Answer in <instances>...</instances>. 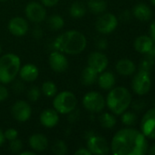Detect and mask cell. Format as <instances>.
Returning a JSON list of instances; mask_svg holds the SVG:
<instances>
[{"mask_svg": "<svg viewBox=\"0 0 155 155\" xmlns=\"http://www.w3.org/2000/svg\"><path fill=\"white\" fill-rule=\"evenodd\" d=\"M1 53H2V47H1V45H0V54H1Z\"/></svg>", "mask_w": 155, "mask_h": 155, "instance_id": "f907efd6", "label": "cell"}, {"mask_svg": "<svg viewBox=\"0 0 155 155\" xmlns=\"http://www.w3.org/2000/svg\"><path fill=\"white\" fill-rule=\"evenodd\" d=\"M97 83H98L100 88H101L102 90H105V91H109L115 86L116 77L112 72H109V71L105 70L99 74Z\"/></svg>", "mask_w": 155, "mask_h": 155, "instance_id": "44dd1931", "label": "cell"}, {"mask_svg": "<svg viewBox=\"0 0 155 155\" xmlns=\"http://www.w3.org/2000/svg\"><path fill=\"white\" fill-rule=\"evenodd\" d=\"M155 57L153 54V51L149 54H147V55L141 61L140 64H139V70L141 71H145V72H151V70L153 69L155 63Z\"/></svg>", "mask_w": 155, "mask_h": 155, "instance_id": "f1b7e54d", "label": "cell"}, {"mask_svg": "<svg viewBox=\"0 0 155 155\" xmlns=\"http://www.w3.org/2000/svg\"><path fill=\"white\" fill-rule=\"evenodd\" d=\"M53 108L59 114H69L77 108L78 99L74 93L70 91H61L53 99Z\"/></svg>", "mask_w": 155, "mask_h": 155, "instance_id": "5b68a950", "label": "cell"}, {"mask_svg": "<svg viewBox=\"0 0 155 155\" xmlns=\"http://www.w3.org/2000/svg\"><path fill=\"white\" fill-rule=\"evenodd\" d=\"M79 111L77 110V108L69 114V123H75L76 121L79 120Z\"/></svg>", "mask_w": 155, "mask_h": 155, "instance_id": "ab89813d", "label": "cell"}, {"mask_svg": "<svg viewBox=\"0 0 155 155\" xmlns=\"http://www.w3.org/2000/svg\"><path fill=\"white\" fill-rule=\"evenodd\" d=\"M7 29L14 36H23L27 34L29 25L26 19L21 16H15L11 18L7 24Z\"/></svg>", "mask_w": 155, "mask_h": 155, "instance_id": "9a60e30c", "label": "cell"}, {"mask_svg": "<svg viewBox=\"0 0 155 155\" xmlns=\"http://www.w3.org/2000/svg\"><path fill=\"white\" fill-rule=\"evenodd\" d=\"M47 24L50 30L58 31V30H60L63 28V26L65 25V21H64V18L60 15L54 14V15H51L50 16H48V18L47 20Z\"/></svg>", "mask_w": 155, "mask_h": 155, "instance_id": "4316f807", "label": "cell"}, {"mask_svg": "<svg viewBox=\"0 0 155 155\" xmlns=\"http://www.w3.org/2000/svg\"><path fill=\"white\" fill-rule=\"evenodd\" d=\"M88 66L94 69L98 74L105 71L109 65V59L105 54L101 51L91 52L87 59Z\"/></svg>", "mask_w": 155, "mask_h": 155, "instance_id": "4fadbf2b", "label": "cell"}, {"mask_svg": "<svg viewBox=\"0 0 155 155\" xmlns=\"http://www.w3.org/2000/svg\"><path fill=\"white\" fill-rule=\"evenodd\" d=\"M131 105H132V109H133L134 111H136V112H141V111H143V110L145 108L146 104H145V102L143 101V100H137V101H134L133 103L132 102Z\"/></svg>", "mask_w": 155, "mask_h": 155, "instance_id": "8d00e7d4", "label": "cell"}, {"mask_svg": "<svg viewBox=\"0 0 155 155\" xmlns=\"http://www.w3.org/2000/svg\"><path fill=\"white\" fill-rule=\"evenodd\" d=\"M99 122L102 128L110 130L114 128L117 124V119L112 113H102L99 117Z\"/></svg>", "mask_w": 155, "mask_h": 155, "instance_id": "484cf974", "label": "cell"}, {"mask_svg": "<svg viewBox=\"0 0 155 155\" xmlns=\"http://www.w3.org/2000/svg\"><path fill=\"white\" fill-rule=\"evenodd\" d=\"M5 1H8V0H0V2H5Z\"/></svg>", "mask_w": 155, "mask_h": 155, "instance_id": "816d5d0a", "label": "cell"}, {"mask_svg": "<svg viewBox=\"0 0 155 155\" xmlns=\"http://www.w3.org/2000/svg\"><path fill=\"white\" fill-rule=\"evenodd\" d=\"M149 34H150V37L155 42V21H153L149 28Z\"/></svg>", "mask_w": 155, "mask_h": 155, "instance_id": "ee69618b", "label": "cell"}, {"mask_svg": "<svg viewBox=\"0 0 155 155\" xmlns=\"http://www.w3.org/2000/svg\"><path fill=\"white\" fill-rule=\"evenodd\" d=\"M51 152L56 155H65L68 153V145L62 140H56L51 146Z\"/></svg>", "mask_w": 155, "mask_h": 155, "instance_id": "f546056e", "label": "cell"}, {"mask_svg": "<svg viewBox=\"0 0 155 155\" xmlns=\"http://www.w3.org/2000/svg\"><path fill=\"white\" fill-rule=\"evenodd\" d=\"M21 67V60L18 55L7 53L0 56V84H8L16 80Z\"/></svg>", "mask_w": 155, "mask_h": 155, "instance_id": "277c9868", "label": "cell"}, {"mask_svg": "<svg viewBox=\"0 0 155 155\" xmlns=\"http://www.w3.org/2000/svg\"><path fill=\"white\" fill-rule=\"evenodd\" d=\"M59 0H40V3L46 7H52L58 4Z\"/></svg>", "mask_w": 155, "mask_h": 155, "instance_id": "60d3db41", "label": "cell"}, {"mask_svg": "<svg viewBox=\"0 0 155 155\" xmlns=\"http://www.w3.org/2000/svg\"><path fill=\"white\" fill-rule=\"evenodd\" d=\"M108 5L105 0H88L87 8L94 15H101L107 10Z\"/></svg>", "mask_w": 155, "mask_h": 155, "instance_id": "d4e9b609", "label": "cell"}, {"mask_svg": "<svg viewBox=\"0 0 155 155\" xmlns=\"http://www.w3.org/2000/svg\"><path fill=\"white\" fill-rule=\"evenodd\" d=\"M147 153L150 155H155V143L149 146L148 150H147Z\"/></svg>", "mask_w": 155, "mask_h": 155, "instance_id": "7dc6e473", "label": "cell"}, {"mask_svg": "<svg viewBox=\"0 0 155 155\" xmlns=\"http://www.w3.org/2000/svg\"><path fill=\"white\" fill-rule=\"evenodd\" d=\"M87 47V38L80 31L68 30L58 35L52 42V48L65 54L77 55Z\"/></svg>", "mask_w": 155, "mask_h": 155, "instance_id": "7a4b0ae2", "label": "cell"}, {"mask_svg": "<svg viewBox=\"0 0 155 155\" xmlns=\"http://www.w3.org/2000/svg\"><path fill=\"white\" fill-rule=\"evenodd\" d=\"M76 155H91L90 152L88 150L87 147H80L79 148L76 152H75Z\"/></svg>", "mask_w": 155, "mask_h": 155, "instance_id": "7bdbcfd3", "label": "cell"}, {"mask_svg": "<svg viewBox=\"0 0 155 155\" xmlns=\"http://www.w3.org/2000/svg\"><path fill=\"white\" fill-rule=\"evenodd\" d=\"M108 41L106 38L104 37H100V38H98L97 41L95 42V45L97 47V49L99 51H103V50H106L108 48Z\"/></svg>", "mask_w": 155, "mask_h": 155, "instance_id": "d590c367", "label": "cell"}, {"mask_svg": "<svg viewBox=\"0 0 155 155\" xmlns=\"http://www.w3.org/2000/svg\"><path fill=\"white\" fill-rule=\"evenodd\" d=\"M5 142V134H4V132L3 130L0 128V146H2Z\"/></svg>", "mask_w": 155, "mask_h": 155, "instance_id": "bcb514c9", "label": "cell"}, {"mask_svg": "<svg viewBox=\"0 0 155 155\" xmlns=\"http://www.w3.org/2000/svg\"><path fill=\"white\" fill-rule=\"evenodd\" d=\"M86 147L91 155H106L111 152V145L108 141L104 137L96 134H93L87 139Z\"/></svg>", "mask_w": 155, "mask_h": 155, "instance_id": "30bf717a", "label": "cell"}, {"mask_svg": "<svg viewBox=\"0 0 155 155\" xmlns=\"http://www.w3.org/2000/svg\"><path fill=\"white\" fill-rule=\"evenodd\" d=\"M28 145L36 153H42L48 148V140L42 134H33L28 138Z\"/></svg>", "mask_w": 155, "mask_h": 155, "instance_id": "ac0fdd59", "label": "cell"}, {"mask_svg": "<svg viewBox=\"0 0 155 155\" xmlns=\"http://www.w3.org/2000/svg\"><path fill=\"white\" fill-rule=\"evenodd\" d=\"M9 150L12 153H17L19 154V153L23 150V143L20 139L16 138L11 142H9Z\"/></svg>", "mask_w": 155, "mask_h": 155, "instance_id": "d6a6232c", "label": "cell"}, {"mask_svg": "<svg viewBox=\"0 0 155 155\" xmlns=\"http://www.w3.org/2000/svg\"><path fill=\"white\" fill-rule=\"evenodd\" d=\"M9 95V92L7 90V88L5 86V84H0V103L5 101L7 99Z\"/></svg>", "mask_w": 155, "mask_h": 155, "instance_id": "f35d334b", "label": "cell"}, {"mask_svg": "<svg viewBox=\"0 0 155 155\" xmlns=\"http://www.w3.org/2000/svg\"><path fill=\"white\" fill-rule=\"evenodd\" d=\"M132 15L136 19L143 21V22L149 21L153 16V11L151 7L144 3H139L135 5L132 8Z\"/></svg>", "mask_w": 155, "mask_h": 155, "instance_id": "7402d4cb", "label": "cell"}, {"mask_svg": "<svg viewBox=\"0 0 155 155\" xmlns=\"http://www.w3.org/2000/svg\"><path fill=\"white\" fill-rule=\"evenodd\" d=\"M41 94L48 98L54 97L58 94V87L53 81H46L41 85Z\"/></svg>", "mask_w": 155, "mask_h": 155, "instance_id": "83f0119b", "label": "cell"}, {"mask_svg": "<svg viewBox=\"0 0 155 155\" xmlns=\"http://www.w3.org/2000/svg\"><path fill=\"white\" fill-rule=\"evenodd\" d=\"M116 71L120 75L131 76L136 72L135 64L129 58H122L116 64Z\"/></svg>", "mask_w": 155, "mask_h": 155, "instance_id": "ffe728a7", "label": "cell"}, {"mask_svg": "<svg viewBox=\"0 0 155 155\" xmlns=\"http://www.w3.org/2000/svg\"><path fill=\"white\" fill-rule=\"evenodd\" d=\"M153 55H154L155 57V45H153Z\"/></svg>", "mask_w": 155, "mask_h": 155, "instance_id": "c3c4849f", "label": "cell"}, {"mask_svg": "<svg viewBox=\"0 0 155 155\" xmlns=\"http://www.w3.org/2000/svg\"><path fill=\"white\" fill-rule=\"evenodd\" d=\"M151 1V3H152V5H153L155 6V0H150Z\"/></svg>", "mask_w": 155, "mask_h": 155, "instance_id": "681fc988", "label": "cell"}, {"mask_svg": "<svg viewBox=\"0 0 155 155\" xmlns=\"http://www.w3.org/2000/svg\"><path fill=\"white\" fill-rule=\"evenodd\" d=\"M39 122L45 128L51 129L58 125L59 122V114L54 108H48L41 112Z\"/></svg>", "mask_w": 155, "mask_h": 155, "instance_id": "2e32d148", "label": "cell"}, {"mask_svg": "<svg viewBox=\"0 0 155 155\" xmlns=\"http://www.w3.org/2000/svg\"><path fill=\"white\" fill-rule=\"evenodd\" d=\"M106 106L115 115H121L129 109L132 102L131 92L124 86H114L106 97Z\"/></svg>", "mask_w": 155, "mask_h": 155, "instance_id": "3957f363", "label": "cell"}, {"mask_svg": "<svg viewBox=\"0 0 155 155\" xmlns=\"http://www.w3.org/2000/svg\"><path fill=\"white\" fill-rule=\"evenodd\" d=\"M87 10V6L82 2L75 1L69 6V15L74 19H80L86 15Z\"/></svg>", "mask_w": 155, "mask_h": 155, "instance_id": "cb8c5ba5", "label": "cell"}, {"mask_svg": "<svg viewBox=\"0 0 155 155\" xmlns=\"http://www.w3.org/2000/svg\"><path fill=\"white\" fill-rule=\"evenodd\" d=\"M98 75H99V74L94 69H92L91 67H90V66L87 65L82 70V72H81V74H80V82L85 86L93 85L97 82Z\"/></svg>", "mask_w": 155, "mask_h": 155, "instance_id": "603a6c76", "label": "cell"}, {"mask_svg": "<svg viewBox=\"0 0 155 155\" xmlns=\"http://www.w3.org/2000/svg\"><path fill=\"white\" fill-rule=\"evenodd\" d=\"M37 153L33 150H28V151H21L19 153V155H35Z\"/></svg>", "mask_w": 155, "mask_h": 155, "instance_id": "f6af8a7d", "label": "cell"}, {"mask_svg": "<svg viewBox=\"0 0 155 155\" xmlns=\"http://www.w3.org/2000/svg\"><path fill=\"white\" fill-rule=\"evenodd\" d=\"M43 35H44V33H43L42 28L39 25H36L34 26V28L32 29V35H33V37L35 39H37V40H39L40 38H42Z\"/></svg>", "mask_w": 155, "mask_h": 155, "instance_id": "74e56055", "label": "cell"}, {"mask_svg": "<svg viewBox=\"0 0 155 155\" xmlns=\"http://www.w3.org/2000/svg\"><path fill=\"white\" fill-rule=\"evenodd\" d=\"M48 64L52 71L56 73H63L69 67V60L65 54L54 50L48 56Z\"/></svg>", "mask_w": 155, "mask_h": 155, "instance_id": "5bb4252c", "label": "cell"}, {"mask_svg": "<svg viewBox=\"0 0 155 155\" xmlns=\"http://www.w3.org/2000/svg\"><path fill=\"white\" fill-rule=\"evenodd\" d=\"M41 90L38 86H31L27 91V99L30 102H37L41 96Z\"/></svg>", "mask_w": 155, "mask_h": 155, "instance_id": "1f68e13d", "label": "cell"}, {"mask_svg": "<svg viewBox=\"0 0 155 155\" xmlns=\"http://www.w3.org/2000/svg\"><path fill=\"white\" fill-rule=\"evenodd\" d=\"M39 70L37 65L33 64H26L20 67L18 75L20 79L26 83L35 82L38 78Z\"/></svg>", "mask_w": 155, "mask_h": 155, "instance_id": "e0dca14e", "label": "cell"}, {"mask_svg": "<svg viewBox=\"0 0 155 155\" xmlns=\"http://www.w3.org/2000/svg\"><path fill=\"white\" fill-rule=\"evenodd\" d=\"M132 13H131L129 10H124L121 14V19L123 21H129L132 17Z\"/></svg>", "mask_w": 155, "mask_h": 155, "instance_id": "b9f144b4", "label": "cell"}, {"mask_svg": "<svg viewBox=\"0 0 155 155\" xmlns=\"http://www.w3.org/2000/svg\"><path fill=\"white\" fill-rule=\"evenodd\" d=\"M132 88L137 95L141 96L148 94L152 88V78L150 73L139 70L132 78Z\"/></svg>", "mask_w": 155, "mask_h": 155, "instance_id": "52a82bcc", "label": "cell"}, {"mask_svg": "<svg viewBox=\"0 0 155 155\" xmlns=\"http://www.w3.org/2000/svg\"><path fill=\"white\" fill-rule=\"evenodd\" d=\"M12 89L14 91V93L16 94H21L24 92L25 90V84H24V81L22 80H16V81H13L12 82Z\"/></svg>", "mask_w": 155, "mask_h": 155, "instance_id": "e575fe53", "label": "cell"}, {"mask_svg": "<svg viewBox=\"0 0 155 155\" xmlns=\"http://www.w3.org/2000/svg\"><path fill=\"white\" fill-rule=\"evenodd\" d=\"M141 132L146 138L155 140V107L149 109L141 120Z\"/></svg>", "mask_w": 155, "mask_h": 155, "instance_id": "7c38bea8", "label": "cell"}, {"mask_svg": "<svg viewBox=\"0 0 155 155\" xmlns=\"http://www.w3.org/2000/svg\"><path fill=\"white\" fill-rule=\"evenodd\" d=\"M4 134H5V141H8V142H11V141L18 138V132H17V130H16L14 128H8V129H6L4 132Z\"/></svg>", "mask_w": 155, "mask_h": 155, "instance_id": "836d02e7", "label": "cell"}, {"mask_svg": "<svg viewBox=\"0 0 155 155\" xmlns=\"http://www.w3.org/2000/svg\"><path fill=\"white\" fill-rule=\"evenodd\" d=\"M25 15L27 20L32 23H42L47 18L46 6L37 1H31L25 7Z\"/></svg>", "mask_w": 155, "mask_h": 155, "instance_id": "9c48e42d", "label": "cell"}, {"mask_svg": "<svg viewBox=\"0 0 155 155\" xmlns=\"http://www.w3.org/2000/svg\"><path fill=\"white\" fill-rule=\"evenodd\" d=\"M122 123L125 125V126H132L135 124L136 121H137V115L135 113L133 112H130V111H125L123 112L122 114Z\"/></svg>", "mask_w": 155, "mask_h": 155, "instance_id": "4dcf8cb0", "label": "cell"}, {"mask_svg": "<svg viewBox=\"0 0 155 155\" xmlns=\"http://www.w3.org/2000/svg\"><path fill=\"white\" fill-rule=\"evenodd\" d=\"M11 114L13 118L19 123L27 122L32 115V107L26 101L18 100L12 105Z\"/></svg>", "mask_w": 155, "mask_h": 155, "instance_id": "8fae6325", "label": "cell"}, {"mask_svg": "<svg viewBox=\"0 0 155 155\" xmlns=\"http://www.w3.org/2000/svg\"><path fill=\"white\" fill-rule=\"evenodd\" d=\"M82 106L90 114H100L106 107V100L100 93L90 91L84 94Z\"/></svg>", "mask_w": 155, "mask_h": 155, "instance_id": "8992f818", "label": "cell"}, {"mask_svg": "<svg viewBox=\"0 0 155 155\" xmlns=\"http://www.w3.org/2000/svg\"><path fill=\"white\" fill-rule=\"evenodd\" d=\"M154 45V42L153 40L150 37V35H140L138 36L134 42H133V47L134 49L140 53V54H149L153 51Z\"/></svg>", "mask_w": 155, "mask_h": 155, "instance_id": "d6986e66", "label": "cell"}, {"mask_svg": "<svg viewBox=\"0 0 155 155\" xmlns=\"http://www.w3.org/2000/svg\"><path fill=\"white\" fill-rule=\"evenodd\" d=\"M148 147L145 135L141 131L131 127L119 130L111 143V152L114 155L147 154Z\"/></svg>", "mask_w": 155, "mask_h": 155, "instance_id": "6da1fadb", "label": "cell"}, {"mask_svg": "<svg viewBox=\"0 0 155 155\" xmlns=\"http://www.w3.org/2000/svg\"><path fill=\"white\" fill-rule=\"evenodd\" d=\"M119 24L118 18L111 13H103L95 23L96 30L102 35H110L115 31Z\"/></svg>", "mask_w": 155, "mask_h": 155, "instance_id": "ba28073f", "label": "cell"}]
</instances>
